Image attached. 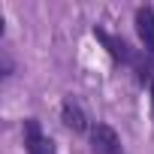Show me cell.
Instances as JSON below:
<instances>
[{
  "instance_id": "obj_1",
  "label": "cell",
  "mask_w": 154,
  "mask_h": 154,
  "mask_svg": "<svg viewBox=\"0 0 154 154\" xmlns=\"http://www.w3.org/2000/svg\"><path fill=\"white\" fill-rule=\"evenodd\" d=\"M91 148L94 154H121V136L109 124H97L91 127Z\"/></svg>"
},
{
  "instance_id": "obj_2",
  "label": "cell",
  "mask_w": 154,
  "mask_h": 154,
  "mask_svg": "<svg viewBox=\"0 0 154 154\" xmlns=\"http://www.w3.org/2000/svg\"><path fill=\"white\" fill-rule=\"evenodd\" d=\"M24 148H27V154H54V142L39 130L36 118L24 121Z\"/></svg>"
},
{
  "instance_id": "obj_3",
  "label": "cell",
  "mask_w": 154,
  "mask_h": 154,
  "mask_svg": "<svg viewBox=\"0 0 154 154\" xmlns=\"http://www.w3.org/2000/svg\"><path fill=\"white\" fill-rule=\"evenodd\" d=\"M94 36L106 45V51L115 57V60H121V63H130L133 66V60H136V51L121 39V36H115V33H109V30H103V27H94Z\"/></svg>"
},
{
  "instance_id": "obj_4",
  "label": "cell",
  "mask_w": 154,
  "mask_h": 154,
  "mask_svg": "<svg viewBox=\"0 0 154 154\" xmlns=\"http://www.w3.org/2000/svg\"><path fill=\"white\" fill-rule=\"evenodd\" d=\"M136 33H139L145 51L154 54V9L151 6H139L136 9Z\"/></svg>"
},
{
  "instance_id": "obj_5",
  "label": "cell",
  "mask_w": 154,
  "mask_h": 154,
  "mask_svg": "<svg viewBox=\"0 0 154 154\" xmlns=\"http://www.w3.org/2000/svg\"><path fill=\"white\" fill-rule=\"evenodd\" d=\"M60 118H63V124H66L72 133H85V130H88V115H85V109L75 103L72 97L63 100V106H60Z\"/></svg>"
},
{
  "instance_id": "obj_6",
  "label": "cell",
  "mask_w": 154,
  "mask_h": 154,
  "mask_svg": "<svg viewBox=\"0 0 154 154\" xmlns=\"http://www.w3.org/2000/svg\"><path fill=\"white\" fill-rule=\"evenodd\" d=\"M151 109H154V79H151Z\"/></svg>"
}]
</instances>
